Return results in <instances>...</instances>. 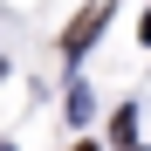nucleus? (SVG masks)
<instances>
[{"label":"nucleus","instance_id":"nucleus-2","mask_svg":"<svg viewBox=\"0 0 151 151\" xmlns=\"http://www.w3.org/2000/svg\"><path fill=\"white\" fill-rule=\"evenodd\" d=\"M0 151H7V144H0Z\"/></svg>","mask_w":151,"mask_h":151},{"label":"nucleus","instance_id":"nucleus-1","mask_svg":"<svg viewBox=\"0 0 151 151\" xmlns=\"http://www.w3.org/2000/svg\"><path fill=\"white\" fill-rule=\"evenodd\" d=\"M103 14H110V0H89V7L76 14V28H69V55H76V48H89V41H96V28H103Z\"/></svg>","mask_w":151,"mask_h":151}]
</instances>
